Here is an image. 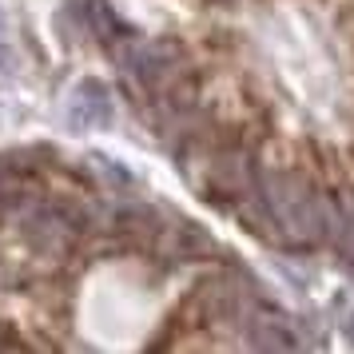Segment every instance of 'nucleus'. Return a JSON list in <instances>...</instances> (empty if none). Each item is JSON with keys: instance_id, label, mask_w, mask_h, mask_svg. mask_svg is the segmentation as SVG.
<instances>
[{"instance_id": "obj_1", "label": "nucleus", "mask_w": 354, "mask_h": 354, "mask_svg": "<svg viewBox=\"0 0 354 354\" xmlns=\"http://www.w3.org/2000/svg\"><path fill=\"white\" fill-rule=\"evenodd\" d=\"M259 199L271 215L274 231H283L290 247L310 251V247L326 243V223H330L335 199H326L322 187L303 167H263L259 171Z\"/></svg>"}, {"instance_id": "obj_2", "label": "nucleus", "mask_w": 354, "mask_h": 354, "mask_svg": "<svg viewBox=\"0 0 354 354\" xmlns=\"http://www.w3.org/2000/svg\"><path fill=\"white\" fill-rule=\"evenodd\" d=\"M199 167H203V176H199V192L207 195V203L223 211H235L243 199H251L259 195V171H263V163H259L255 147L243 144V140H219V144L203 151L199 156Z\"/></svg>"}, {"instance_id": "obj_3", "label": "nucleus", "mask_w": 354, "mask_h": 354, "mask_svg": "<svg viewBox=\"0 0 354 354\" xmlns=\"http://www.w3.org/2000/svg\"><path fill=\"white\" fill-rule=\"evenodd\" d=\"M112 56L151 100L163 96L167 88H176L187 76V48L179 44L176 36H160V40H136V36H128L124 44L112 48Z\"/></svg>"}, {"instance_id": "obj_4", "label": "nucleus", "mask_w": 354, "mask_h": 354, "mask_svg": "<svg viewBox=\"0 0 354 354\" xmlns=\"http://www.w3.org/2000/svg\"><path fill=\"white\" fill-rule=\"evenodd\" d=\"M20 239L28 247V255L40 263H68L80 247L84 231L72 219L68 203H48V199H36L32 207L20 215Z\"/></svg>"}, {"instance_id": "obj_5", "label": "nucleus", "mask_w": 354, "mask_h": 354, "mask_svg": "<svg viewBox=\"0 0 354 354\" xmlns=\"http://www.w3.org/2000/svg\"><path fill=\"white\" fill-rule=\"evenodd\" d=\"M112 120H115V100H112V88L100 76H84L68 92L64 124L72 131H104L112 128Z\"/></svg>"}, {"instance_id": "obj_6", "label": "nucleus", "mask_w": 354, "mask_h": 354, "mask_svg": "<svg viewBox=\"0 0 354 354\" xmlns=\"http://www.w3.org/2000/svg\"><path fill=\"white\" fill-rule=\"evenodd\" d=\"M247 346L251 351H290L295 346V330H290L287 319L274 315L271 306H263L247 322Z\"/></svg>"}, {"instance_id": "obj_7", "label": "nucleus", "mask_w": 354, "mask_h": 354, "mask_svg": "<svg viewBox=\"0 0 354 354\" xmlns=\"http://www.w3.org/2000/svg\"><path fill=\"white\" fill-rule=\"evenodd\" d=\"M92 163H96V176H104L108 183H115V187H131V171H124L115 160H108V156H92Z\"/></svg>"}, {"instance_id": "obj_8", "label": "nucleus", "mask_w": 354, "mask_h": 354, "mask_svg": "<svg viewBox=\"0 0 354 354\" xmlns=\"http://www.w3.org/2000/svg\"><path fill=\"white\" fill-rule=\"evenodd\" d=\"M8 72H12V52H8L4 40H0V84L8 80Z\"/></svg>"}, {"instance_id": "obj_9", "label": "nucleus", "mask_w": 354, "mask_h": 354, "mask_svg": "<svg viewBox=\"0 0 354 354\" xmlns=\"http://www.w3.org/2000/svg\"><path fill=\"white\" fill-rule=\"evenodd\" d=\"M351 342H354V310H351Z\"/></svg>"}]
</instances>
